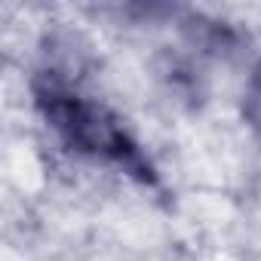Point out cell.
<instances>
[{
  "instance_id": "obj_1",
  "label": "cell",
  "mask_w": 261,
  "mask_h": 261,
  "mask_svg": "<svg viewBox=\"0 0 261 261\" xmlns=\"http://www.w3.org/2000/svg\"><path fill=\"white\" fill-rule=\"evenodd\" d=\"M34 105L68 151L114 166L117 172H126L145 185L154 181V166L139 139L129 133L123 117L95 95L56 74H43L34 83Z\"/></svg>"
}]
</instances>
